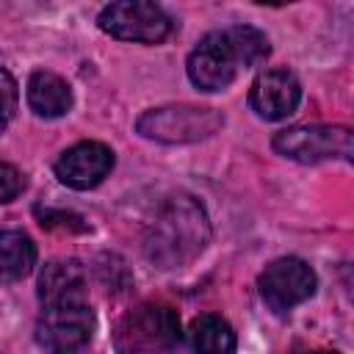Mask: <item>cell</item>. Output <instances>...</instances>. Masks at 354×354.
I'll use <instances>...</instances> for the list:
<instances>
[{
  "mask_svg": "<svg viewBox=\"0 0 354 354\" xmlns=\"http://www.w3.org/2000/svg\"><path fill=\"white\" fill-rule=\"evenodd\" d=\"M224 124V116L216 108L199 105H163L152 108L138 119V133L163 144H194L216 136Z\"/></svg>",
  "mask_w": 354,
  "mask_h": 354,
  "instance_id": "obj_2",
  "label": "cell"
},
{
  "mask_svg": "<svg viewBox=\"0 0 354 354\" xmlns=\"http://www.w3.org/2000/svg\"><path fill=\"white\" fill-rule=\"evenodd\" d=\"M91 332H94V313L88 301L41 310V318L36 324V340L50 351L83 348L91 340Z\"/></svg>",
  "mask_w": 354,
  "mask_h": 354,
  "instance_id": "obj_8",
  "label": "cell"
},
{
  "mask_svg": "<svg viewBox=\"0 0 354 354\" xmlns=\"http://www.w3.org/2000/svg\"><path fill=\"white\" fill-rule=\"evenodd\" d=\"M274 149L299 163H318L329 158L351 160L354 136L340 124H296L274 136Z\"/></svg>",
  "mask_w": 354,
  "mask_h": 354,
  "instance_id": "obj_3",
  "label": "cell"
},
{
  "mask_svg": "<svg viewBox=\"0 0 354 354\" xmlns=\"http://www.w3.org/2000/svg\"><path fill=\"white\" fill-rule=\"evenodd\" d=\"M224 33H227V39H230V44H232L235 58H238L241 66H257V64H263V61L268 58V53H271L266 33H260V30L252 28V25H235V28H230V30H224Z\"/></svg>",
  "mask_w": 354,
  "mask_h": 354,
  "instance_id": "obj_15",
  "label": "cell"
},
{
  "mask_svg": "<svg viewBox=\"0 0 354 354\" xmlns=\"http://www.w3.org/2000/svg\"><path fill=\"white\" fill-rule=\"evenodd\" d=\"M301 102V86L296 80V75L285 66H274L266 69L254 77L252 88H249V105L257 116L263 119H285L290 116Z\"/></svg>",
  "mask_w": 354,
  "mask_h": 354,
  "instance_id": "obj_9",
  "label": "cell"
},
{
  "mask_svg": "<svg viewBox=\"0 0 354 354\" xmlns=\"http://www.w3.org/2000/svg\"><path fill=\"white\" fill-rule=\"evenodd\" d=\"M254 3H266V6H285V3H293V0H254Z\"/></svg>",
  "mask_w": 354,
  "mask_h": 354,
  "instance_id": "obj_19",
  "label": "cell"
},
{
  "mask_svg": "<svg viewBox=\"0 0 354 354\" xmlns=\"http://www.w3.org/2000/svg\"><path fill=\"white\" fill-rule=\"evenodd\" d=\"M36 246L22 230L0 232V282H19L33 271Z\"/></svg>",
  "mask_w": 354,
  "mask_h": 354,
  "instance_id": "obj_13",
  "label": "cell"
},
{
  "mask_svg": "<svg viewBox=\"0 0 354 354\" xmlns=\"http://www.w3.org/2000/svg\"><path fill=\"white\" fill-rule=\"evenodd\" d=\"M17 80L0 66V133H6L8 122L17 113Z\"/></svg>",
  "mask_w": 354,
  "mask_h": 354,
  "instance_id": "obj_16",
  "label": "cell"
},
{
  "mask_svg": "<svg viewBox=\"0 0 354 354\" xmlns=\"http://www.w3.org/2000/svg\"><path fill=\"white\" fill-rule=\"evenodd\" d=\"M188 343L196 351L224 354V351H235V332H232V326L221 315L205 313V315H199V318L191 321Z\"/></svg>",
  "mask_w": 354,
  "mask_h": 354,
  "instance_id": "obj_14",
  "label": "cell"
},
{
  "mask_svg": "<svg viewBox=\"0 0 354 354\" xmlns=\"http://www.w3.org/2000/svg\"><path fill=\"white\" fill-rule=\"evenodd\" d=\"M22 188H25L22 174H19L11 163H3V160H0V202H11V199H17Z\"/></svg>",
  "mask_w": 354,
  "mask_h": 354,
  "instance_id": "obj_17",
  "label": "cell"
},
{
  "mask_svg": "<svg viewBox=\"0 0 354 354\" xmlns=\"http://www.w3.org/2000/svg\"><path fill=\"white\" fill-rule=\"evenodd\" d=\"M257 290L266 307L282 315L315 293V274L299 257H279L260 274Z\"/></svg>",
  "mask_w": 354,
  "mask_h": 354,
  "instance_id": "obj_6",
  "label": "cell"
},
{
  "mask_svg": "<svg viewBox=\"0 0 354 354\" xmlns=\"http://www.w3.org/2000/svg\"><path fill=\"white\" fill-rule=\"evenodd\" d=\"M111 169H113V152L100 141H80L55 160L58 180L75 191H88L100 185Z\"/></svg>",
  "mask_w": 354,
  "mask_h": 354,
  "instance_id": "obj_10",
  "label": "cell"
},
{
  "mask_svg": "<svg viewBox=\"0 0 354 354\" xmlns=\"http://www.w3.org/2000/svg\"><path fill=\"white\" fill-rule=\"evenodd\" d=\"M97 25L113 39L144 44H158L171 33V19L155 0H113L100 11Z\"/></svg>",
  "mask_w": 354,
  "mask_h": 354,
  "instance_id": "obj_5",
  "label": "cell"
},
{
  "mask_svg": "<svg viewBox=\"0 0 354 354\" xmlns=\"http://www.w3.org/2000/svg\"><path fill=\"white\" fill-rule=\"evenodd\" d=\"M39 301L41 310L72 307L88 301L86 268L77 260H53L39 274Z\"/></svg>",
  "mask_w": 354,
  "mask_h": 354,
  "instance_id": "obj_11",
  "label": "cell"
},
{
  "mask_svg": "<svg viewBox=\"0 0 354 354\" xmlns=\"http://www.w3.org/2000/svg\"><path fill=\"white\" fill-rule=\"evenodd\" d=\"M39 213V218H41V227H64V230H86V224L80 221V216H75V213H53V210H36Z\"/></svg>",
  "mask_w": 354,
  "mask_h": 354,
  "instance_id": "obj_18",
  "label": "cell"
},
{
  "mask_svg": "<svg viewBox=\"0 0 354 354\" xmlns=\"http://www.w3.org/2000/svg\"><path fill=\"white\" fill-rule=\"evenodd\" d=\"M210 241V224L194 196L177 194L160 202L144 232V254L158 268L188 266Z\"/></svg>",
  "mask_w": 354,
  "mask_h": 354,
  "instance_id": "obj_1",
  "label": "cell"
},
{
  "mask_svg": "<svg viewBox=\"0 0 354 354\" xmlns=\"http://www.w3.org/2000/svg\"><path fill=\"white\" fill-rule=\"evenodd\" d=\"M241 64L235 58V50L227 39V33H207L188 55V77L202 91H221L227 88Z\"/></svg>",
  "mask_w": 354,
  "mask_h": 354,
  "instance_id": "obj_7",
  "label": "cell"
},
{
  "mask_svg": "<svg viewBox=\"0 0 354 354\" xmlns=\"http://www.w3.org/2000/svg\"><path fill=\"white\" fill-rule=\"evenodd\" d=\"M28 102L36 116L58 119L72 108V88L61 75L39 69L28 80Z\"/></svg>",
  "mask_w": 354,
  "mask_h": 354,
  "instance_id": "obj_12",
  "label": "cell"
},
{
  "mask_svg": "<svg viewBox=\"0 0 354 354\" xmlns=\"http://www.w3.org/2000/svg\"><path fill=\"white\" fill-rule=\"evenodd\" d=\"M180 318L166 304H141L116 326L119 351H166L180 343Z\"/></svg>",
  "mask_w": 354,
  "mask_h": 354,
  "instance_id": "obj_4",
  "label": "cell"
}]
</instances>
